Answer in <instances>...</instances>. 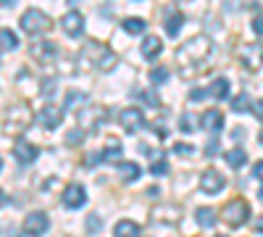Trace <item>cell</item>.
Masks as SVG:
<instances>
[{
    "mask_svg": "<svg viewBox=\"0 0 263 237\" xmlns=\"http://www.w3.org/2000/svg\"><path fill=\"white\" fill-rule=\"evenodd\" d=\"M211 53H213V42L208 37H203V34L192 37L190 42H184V45L177 50V61H179L182 74L187 77L190 71H195V66H203Z\"/></svg>",
    "mask_w": 263,
    "mask_h": 237,
    "instance_id": "cell-1",
    "label": "cell"
},
{
    "mask_svg": "<svg viewBox=\"0 0 263 237\" xmlns=\"http://www.w3.org/2000/svg\"><path fill=\"white\" fill-rule=\"evenodd\" d=\"M82 58L87 61V66H92L98 71H111L116 66V53L111 48H105L103 42H87Z\"/></svg>",
    "mask_w": 263,
    "mask_h": 237,
    "instance_id": "cell-2",
    "label": "cell"
},
{
    "mask_svg": "<svg viewBox=\"0 0 263 237\" xmlns=\"http://www.w3.org/2000/svg\"><path fill=\"white\" fill-rule=\"evenodd\" d=\"M32 124V111H29V105L24 103H18V105H11L6 119H3V132L8 135H16V132H24V129Z\"/></svg>",
    "mask_w": 263,
    "mask_h": 237,
    "instance_id": "cell-3",
    "label": "cell"
},
{
    "mask_svg": "<svg viewBox=\"0 0 263 237\" xmlns=\"http://www.w3.org/2000/svg\"><path fill=\"white\" fill-rule=\"evenodd\" d=\"M221 219L229 224V227H242L248 219H250V206L245 198H232L224 203L221 208Z\"/></svg>",
    "mask_w": 263,
    "mask_h": 237,
    "instance_id": "cell-4",
    "label": "cell"
},
{
    "mask_svg": "<svg viewBox=\"0 0 263 237\" xmlns=\"http://www.w3.org/2000/svg\"><path fill=\"white\" fill-rule=\"evenodd\" d=\"M18 24H21V29H24L27 34H42V32H48L53 27V21H50L48 13H42L40 8H27L24 13H21Z\"/></svg>",
    "mask_w": 263,
    "mask_h": 237,
    "instance_id": "cell-5",
    "label": "cell"
},
{
    "mask_svg": "<svg viewBox=\"0 0 263 237\" xmlns=\"http://www.w3.org/2000/svg\"><path fill=\"white\" fill-rule=\"evenodd\" d=\"M108 121V108L98 103H84V108L79 111V124L82 129H98L100 124Z\"/></svg>",
    "mask_w": 263,
    "mask_h": 237,
    "instance_id": "cell-6",
    "label": "cell"
},
{
    "mask_svg": "<svg viewBox=\"0 0 263 237\" xmlns=\"http://www.w3.org/2000/svg\"><path fill=\"white\" fill-rule=\"evenodd\" d=\"M239 61L250 71H258L263 66V42H250V45L239 48Z\"/></svg>",
    "mask_w": 263,
    "mask_h": 237,
    "instance_id": "cell-7",
    "label": "cell"
},
{
    "mask_svg": "<svg viewBox=\"0 0 263 237\" xmlns=\"http://www.w3.org/2000/svg\"><path fill=\"white\" fill-rule=\"evenodd\" d=\"M48 229H50V219H48L45 211H32V213H27V219H24V234L40 237V234H45Z\"/></svg>",
    "mask_w": 263,
    "mask_h": 237,
    "instance_id": "cell-8",
    "label": "cell"
},
{
    "mask_svg": "<svg viewBox=\"0 0 263 237\" xmlns=\"http://www.w3.org/2000/svg\"><path fill=\"white\" fill-rule=\"evenodd\" d=\"M119 121H121V129L126 135H135V132H140V129L145 126V114L140 108H135V105H129V108H124L119 114Z\"/></svg>",
    "mask_w": 263,
    "mask_h": 237,
    "instance_id": "cell-9",
    "label": "cell"
},
{
    "mask_svg": "<svg viewBox=\"0 0 263 237\" xmlns=\"http://www.w3.org/2000/svg\"><path fill=\"white\" fill-rule=\"evenodd\" d=\"M227 187V179L218 169H205L203 177H200V190L208 192V195H216V192H221Z\"/></svg>",
    "mask_w": 263,
    "mask_h": 237,
    "instance_id": "cell-10",
    "label": "cell"
},
{
    "mask_svg": "<svg viewBox=\"0 0 263 237\" xmlns=\"http://www.w3.org/2000/svg\"><path fill=\"white\" fill-rule=\"evenodd\" d=\"M37 121L45 126V129H55L63 121V108H61V105H55V103H45V105H42V111L37 114Z\"/></svg>",
    "mask_w": 263,
    "mask_h": 237,
    "instance_id": "cell-11",
    "label": "cell"
},
{
    "mask_svg": "<svg viewBox=\"0 0 263 237\" xmlns=\"http://www.w3.org/2000/svg\"><path fill=\"white\" fill-rule=\"evenodd\" d=\"M29 53H32V58L40 61V63H50V61L55 58L58 48H55V42H50V40H34L32 48H29Z\"/></svg>",
    "mask_w": 263,
    "mask_h": 237,
    "instance_id": "cell-12",
    "label": "cell"
},
{
    "mask_svg": "<svg viewBox=\"0 0 263 237\" xmlns=\"http://www.w3.org/2000/svg\"><path fill=\"white\" fill-rule=\"evenodd\" d=\"M37 156H40V148H37V145H32V142H27V140H18V142L13 145V158H16L21 166L34 163V161H37Z\"/></svg>",
    "mask_w": 263,
    "mask_h": 237,
    "instance_id": "cell-13",
    "label": "cell"
},
{
    "mask_svg": "<svg viewBox=\"0 0 263 237\" xmlns=\"http://www.w3.org/2000/svg\"><path fill=\"white\" fill-rule=\"evenodd\" d=\"M87 203V192H84V187L82 185H69L63 190V206L66 208H82Z\"/></svg>",
    "mask_w": 263,
    "mask_h": 237,
    "instance_id": "cell-14",
    "label": "cell"
},
{
    "mask_svg": "<svg viewBox=\"0 0 263 237\" xmlns=\"http://www.w3.org/2000/svg\"><path fill=\"white\" fill-rule=\"evenodd\" d=\"M61 27H63V32L69 34V37H79L84 32V16L79 11H69V13L63 16Z\"/></svg>",
    "mask_w": 263,
    "mask_h": 237,
    "instance_id": "cell-15",
    "label": "cell"
},
{
    "mask_svg": "<svg viewBox=\"0 0 263 237\" xmlns=\"http://www.w3.org/2000/svg\"><path fill=\"white\" fill-rule=\"evenodd\" d=\"M200 126L208 129V132H221V126H224V114L218 111V108H208V111L200 116Z\"/></svg>",
    "mask_w": 263,
    "mask_h": 237,
    "instance_id": "cell-16",
    "label": "cell"
},
{
    "mask_svg": "<svg viewBox=\"0 0 263 237\" xmlns=\"http://www.w3.org/2000/svg\"><path fill=\"white\" fill-rule=\"evenodd\" d=\"M182 24H184V16H182L177 8H168V11H166V19H163L166 32H168L171 37H177V34H179V29H182Z\"/></svg>",
    "mask_w": 263,
    "mask_h": 237,
    "instance_id": "cell-17",
    "label": "cell"
},
{
    "mask_svg": "<svg viewBox=\"0 0 263 237\" xmlns=\"http://www.w3.org/2000/svg\"><path fill=\"white\" fill-rule=\"evenodd\" d=\"M195 219H197V224H200L203 229H213L216 227V211L208 208V206H200L195 211Z\"/></svg>",
    "mask_w": 263,
    "mask_h": 237,
    "instance_id": "cell-18",
    "label": "cell"
},
{
    "mask_svg": "<svg viewBox=\"0 0 263 237\" xmlns=\"http://www.w3.org/2000/svg\"><path fill=\"white\" fill-rule=\"evenodd\" d=\"M161 48H163V42H161L158 37H153V34H150L147 40H142V48H140V53H142V56L150 61V58H156V56L161 53Z\"/></svg>",
    "mask_w": 263,
    "mask_h": 237,
    "instance_id": "cell-19",
    "label": "cell"
},
{
    "mask_svg": "<svg viewBox=\"0 0 263 237\" xmlns=\"http://www.w3.org/2000/svg\"><path fill=\"white\" fill-rule=\"evenodd\" d=\"M208 95L216 98V100H224V98L229 95V79H224V77L213 79V82H211V87H208Z\"/></svg>",
    "mask_w": 263,
    "mask_h": 237,
    "instance_id": "cell-20",
    "label": "cell"
},
{
    "mask_svg": "<svg viewBox=\"0 0 263 237\" xmlns=\"http://www.w3.org/2000/svg\"><path fill=\"white\" fill-rule=\"evenodd\" d=\"M114 234H116V237H140V224L129 222V219H121V222L114 227Z\"/></svg>",
    "mask_w": 263,
    "mask_h": 237,
    "instance_id": "cell-21",
    "label": "cell"
},
{
    "mask_svg": "<svg viewBox=\"0 0 263 237\" xmlns=\"http://www.w3.org/2000/svg\"><path fill=\"white\" fill-rule=\"evenodd\" d=\"M227 163L232 166V169H242L245 163H248V153H245V148H232V150H227Z\"/></svg>",
    "mask_w": 263,
    "mask_h": 237,
    "instance_id": "cell-22",
    "label": "cell"
},
{
    "mask_svg": "<svg viewBox=\"0 0 263 237\" xmlns=\"http://www.w3.org/2000/svg\"><path fill=\"white\" fill-rule=\"evenodd\" d=\"M121 156V142L116 137H108L105 140V148H103V158L105 161H116Z\"/></svg>",
    "mask_w": 263,
    "mask_h": 237,
    "instance_id": "cell-23",
    "label": "cell"
},
{
    "mask_svg": "<svg viewBox=\"0 0 263 237\" xmlns=\"http://www.w3.org/2000/svg\"><path fill=\"white\" fill-rule=\"evenodd\" d=\"M119 171H121V179H124V182H135V179L140 177V166H137L135 161L121 163V166H119Z\"/></svg>",
    "mask_w": 263,
    "mask_h": 237,
    "instance_id": "cell-24",
    "label": "cell"
},
{
    "mask_svg": "<svg viewBox=\"0 0 263 237\" xmlns=\"http://www.w3.org/2000/svg\"><path fill=\"white\" fill-rule=\"evenodd\" d=\"M18 48V40L11 29H0V50H16Z\"/></svg>",
    "mask_w": 263,
    "mask_h": 237,
    "instance_id": "cell-25",
    "label": "cell"
},
{
    "mask_svg": "<svg viewBox=\"0 0 263 237\" xmlns=\"http://www.w3.org/2000/svg\"><path fill=\"white\" fill-rule=\"evenodd\" d=\"M121 27H124V32H129V34H140V32H145V19H124L121 21Z\"/></svg>",
    "mask_w": 263,
    "mask_h": 237,
    "instance_id": "cell-26",
    "label": "cell"
},
{
    "mask_svg": "<svg viewBox=\"0 0 263 237\" xmlns=\"http://www.w3.org/2000/svg\"><path fill=\"white\" fill-rule=\"evenodd\" d=\"M79 103H87V95L79 93V90H69L66 93V103H63V108H77Z\"/></svg>",
    "mask_w": 263,
    "mask_h": 237,
    "instance_id": "cell-27",
    "label": "cell"
},
{
    "mask_svg": "<svg viewBox=\"0 0 263 237\" xmlns=\"http://www.w3.org/2000/svg\"><path fill=\"white\" fill-rule=\"evenodd\" d=\"M168 77H171V74H168L166 66H156V69L150 71V82H153V84H166Z\"/></svg>",
    "mask_w": 263,
    "mask_h": 237,
    "instance_id": "cell-28",
    "label": "cell"
},
{
    "mask_svg": "<svg viewBox=\"0 0 263 237\" xmlns=\"http://www.w3.org/2000/svg\"><path fill=\"white\" fill-rule=\"evenodd\" d=\"M253 105H250V98L242 93V95H237L234 100H232V111H237V114H242V111H250Z\"/></svg>",
    "mask_w": 263,
    "mask_h": 237,
    "instance_id": "cell-29",
    "label": "cell"
},
{
    "mask_svg": "<svg viewBox=\"0 0 263 237\" xmlns=\"http://www.w3.org/2000/svg\"><path fill=\"white\" fill-rule=\"evenodd\" d=\"M179 129H182V132H190V135H192L195 129H197V124H195V116L184 111V114H182V119H179Z\"/></svg>",
    "mask_w": 263,
    "mask_h": 237,
    "instance_id": "cell-30",
    "label": "cell"
},
{
    "mask_svg": "<svg viewBox=\"0 0 263 237\" xmlns=\"http://www.w3.org/2000/svg\"><path fill=\"white\" fill-rule=\"evenodd\" d=\"M174 153H177V156H192L195 153V148L190 145V142H177V145H174Z\"/></svg>",
    "mask_w": 263,
    "mask_h": 237,
    "instance_id": "cell-31",
    "label": "cell"
},
{
    "mask_svg": "<svg viewBox=\"0 0 263 237\" xmlns=\"http://www.w3.org/2000/svg\"><path fill=\"white\" fill-rule=\"evenodd\" d=\"M150 174H156V177H163V174H168V163L161 158V161H156L150 166Z\"/></svg>",
    "mask_w": 263,
    "mask_h": 237,
    "instance_id": "cell-32",
    "label": "cell"
},
{
    "mask_svg": "<svg viewBox=\"0 0 263 237\" xmlns=\"http://www.w3.org/2000/svg\"><path fill=\"white\" fill-rule=\"evenodd\" d=\"M142 100H145L147 105H153V108H158V105H161V98L153 93V90H145V93H142Z\"/></svg>",
    "mask_w": 263,
    "mask_h": 237,
    "instance_id": "cell-33",
    "label": "cell"
},
{
    "mask_svg": "<svg viewBox=\"0 0 263 237\" xmlns=\"http://www.w3.org/2000/svg\"><path fill=\"white\" fill-rule=\"evenodd\" d=\"M40 93H42V95H53V93H55V79H42Z\"/></svg>",
    "mask_w": 263,
    "mask_h": 237,
    "instance_id": "cell-34",
    "label": "cell"
},
{
    "mask_svg": "<svg viewBox=\"0 0 263 237\" xmlns=\"http://www.w3.org/2000/svg\"><path fill=\"white\" fill-rule=\"evenodd\" d=\"M82 137H84V129H71V132L66 135V142H69V145H77Z\"/></svg>",
    "mask_w": 263,
    "mask_h": 237,
    "instance_id": "cell-35",
    "label": "cell"
},
{
    "mask_svg": "<svg viewBox=\"0 0 263 237\" xmlns=\"http://www.w3.org/2000/svg\"><path fill=\"white\" fill-rule=\"evenodd\" d=\"M205 156H208V158L218 156V140H211V142L205 145Z\"/></svg>",
    "mask_w": 263,
    "mask_h": 237,
    "instance_id": "cell-36",
    "label": "cell"
},
{
    "mask_svg": "<svg viewBox=\"0 0 263 237\" xmlns=\"http://www.w3.org/2000/svg\"><path fill=\"white\" fill-rule=\"evenodd\" d=\"M253 32H255V34H260V37H263V13H260V16H255V19H253Z\"/></svg>",
    "mask_w": 263,
    "mask_h": 237,
    "instance_id": "cell-37",
    "label": "cell"
},
{
    "mask_svg": "<svg viewBox=\"0 0 263 237\" xmlns=\"http://www.w3.org/2000/svg\"><path fill=\"white\" fill-rule=\"evenodd\" d=\"M100 158H103V153H90V156H87V158H84V163H87V169H92V166H95V163H98Z\"/></svg>",
    "mask_w": 263,
    "mask_h": 237,
    "instance_id": "cell-38",
    "label": "cell"
},
{
    "mask_svg": "<svg viewBox=\"0 0 263 237\" xmlns=\"http://www.w3.org/2000/svg\"><path fill=\"white\" fill-rule=\"evenodd\" d=\"M242 0H224V11H239Z\"/></svg>",
    "mask_w": 263,
    "mask_h": 237,
    "instance_id": "cell-39",
    "label": "cell"
},
{
    "mask_svg": "<svg viewBox=\"0 0 263 237\" xmlns=\"http://www.w3.org/2000/svg\"><path fill=\"white\" fill-rule=\"evenodd\" d=\"M98 232H100V219L90 216V234H98Z\"/></svg>",
    "mask_w": 263,
    "mask_h": 237,
    "instance_id": "cell-40",
    "label": "cell"
},
{
    "mask_svg": "<svg viewBox=\"0 0 263 237\" xmlns=\"http://www.w3.org/2000/svg\"><path fill=\"white\" fill-rule=\"evenodd\" d=\"M253 114L263 121V100H255V103H253Z\"/></svg>",
    "mask_w": 263,
    "mask_h": 237,
    "instance_id": "cell-41",
    "label": "cell"
},
{
    "mask_svg": "<svg viewBox=\"0 0 263 237\" xmlns=\"http://www.w3.org/2000/svg\"><path fill=\"white\" fill-rule=\"evenodd\" d=\"M208 95V90H192L190 93V100H200V98H205Z\"/></svg>",
    "mask_w": 263,
    "mask_h": 237,
    "instance_id": "cell-42",
    "label": "cell"
},
{
    "mask_svg": "<svg viewBox=\"0 0 263 237\" xmlns=\"http://www.w3.org/2000/svg\"><path fill=\"white\" fill-rule=\"evenodd\" d=\"M253 174H255L258 179H263V161H258V163L253 166Z\"/></svg>",
    "mask_w": 263,
    "mask_h": 237,
    "instance_id": "cell-43",
    "label": "cell"
},
{
    "mask_svg": "<svg viewBox=\"0 0 263 237\" xmlns=\"http://www.w3.org/2000/svg\"><path fill=\"white\" fill-rule=\"evenodd\" d=\"M0 6H3V8H13L16 0H0Z\"/></svg>",
    "mask_w": 263,
    "mask_h": 237,
    "instance_id": "cell-44",
    "label": "cell"
},
{
    "mask_svg": "<svg viewBox=\"0 0 263 237\" xmlns=\"http://www.w3.org/2000/svg\"><path fill=\"white\" fill-rule=\"evenodd\" d=\"M255 229H258V232H263V216H260V219H255Z\"/></svg>",
    "mask_w": 263,
    "mask_h": 237,
    "instance_id": "cell-45",
    "label": "cell"
},
{
    "mask_svg": "<svg viewBox=\"0 0 263 237\" xmlns=\"http://www.w3.org/2000/svg\"><path fill=\"white\" fill-rule=\"evenodd\" d=\"M3 203H6V192H3V190H0V206H3Z\"/></svg>",
    "mask_w": 263,
    "mask_h": 237,
    "instance_id": "cell-46",
    "label": "cell"
},
{
    "mask_svg": "<svg viewBox=\"0 0 263 237\" xmlns=\"http://www.w3.org/2000/svg\"><path fill=\"white\" fill-rule=\"evenodd\" d=\"M258 142H260V145H263V129H260V135H258Z\"/></svg>",
    "mask_w": 263,
    "mask_h": 237,
    "instance_id": "cell-47",
    "label": "cell"
},
{
    "mask_svg": "<svg viewBox=\"0 0 263 237\" xmlns=\"http://www.w3.org/2000/svg\"><path fill=\"white\" fill-rule=\"evenodd\" d=\"M258 198H260V200H263V187H260V190H258Z\"/></svg>",
    "mask_w": 263,
    "mask_h": 237,
    "instance_id": "cell-48",
    "label": "cell"
},
{
    "mask_svg": "<svg viewBox=\"0 0 263 237\" xmlns=\"http://www.w3.org/2000/svg\"><path fill=\"white\" fill-rule=\"evenodd\" d=\"M0 169H3V158H0Z\"/></svg>",
    "mask_w": 263,
    "mask_h": 237,
    "instance_id": "cell-49",
    "label": "cell"
},
{
    "mask_svg": "<svg viewBox=\"0 0 263 237\" xmlns=\"http://www.w3.org/2000/svg\"><path fill=\"white\" fill-rule=\"evenodd\" d=\"M216 237H227V234H216Z\"/></svg>",
    "mask_w": 263,
    "mask_h": 237,
    "instance_id": "cell-50",
    "label": "cell"
},
{
    "mask_svg": "<svg viewBox=\"0 0 263 237\" xmlns=\"http://www.w3.org/2000/svg\"><path fill=\"white\" fill-rule=\"evenodd\" d=\"M71 3H77V0H71Z\"/></svg>",
    "mask_w": 263,
    "mask_h": 237,
    "instance_id": "cell-51",
    "label": "cell"
}]
</instances>
